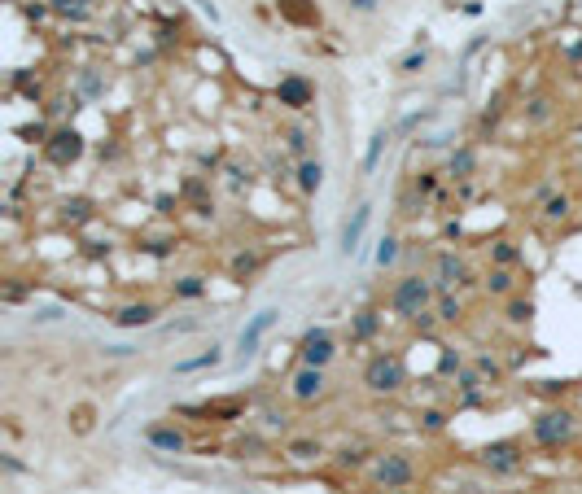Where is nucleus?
<instances>
[{"label":"nucleus","mask_w":582,"mask_h":494,"mask_svg":"<svg viewBox=\"0 0 582 494\" xmlns=\"http://www.w3.org/2000/svg\"><path fill=\"white\" fill-rule=\"evenodd\" d=\"M434 280H425V276H403V280L390 289V311L394 315H403V319H416L425 306L434 302Z\"/></svg>","instance_id":"nucleus-1"},{"label":"nucleus","mask_w":582,"mask_h":494,"mask_svg":"<svg viewBox=\"0 0 582 494\" xmlns=\"http://www.w3.org/2000/svg\"><path fill=\"white\" fill-rule=\"evenodd\" d=\"M403 377H407V372H403V359L399 355H372V359H368V368H363V385L372 394H394L399 385H403Z\"/></svg>","instance_id":"nucleus-2"},{"label":"nucleus","mask_w":582,"mask_h":494,"mask_svg":"<svg viewBox=\"0 0 582 494\" xmlns=\"http://www.w3.org/2000/svg\"><path fill=\"white\" fill-rule=\"evenodd\" d=\"M530 433H534V442H539V447L556 451V447H565V442L574 438V416H569V412H543V416L530 425Z\"/></svg>","instance_id":"nucleus-3"},{"label":"nucleus","mask_w":582,"mask_h":494,"mask_svg":"<svg viewBox=\"0 0 582 494\" xmlns=\"http://www.w3.org/2000/svg\"><path fill=\"white\" fill-rule=\"evenodd\" d=\"M372 477H377V486H385V490H403V486H412L416 468H412L407 455H381V460L372 464Z\"/></svg>","instance_id":"nucleus-4"},{"label":"nucleus","mask_w":582,"mask_h":494,"mask_svg":"<svg viewBox=\"0 0 582 494\" xmlns=\"http://www.w3.org/2000/svg\"><path fill=\"white\" fill-rule=\"evenodd\" d=\"M302 363L306 368H328L333 363V355H337V346H333V333L328 328H311L302 337Z\"/></svg>","instance_id":"nucleus-5"},{"label":"nucleus","mask_w":582,"mask_h":494,"mask_svg":"<svg viewBox=\"0 0 582 494\" xmlns=\"http://www.w3.org/2000/svg\"><path fill=\"white\" fill-rule=\"evenodd\" d=\"M311 96H315V88H311V79H302V75H284L276 83V101L284 105V110H306Z\"/></svg>","instance_id":"nucleus-6"},{"label":"nucleus","mask_w":582,"mask_h":494,"mask_svg":"<svg viewBox=\"0 0 582 494\" xmlns=\"http://www.w3.org/2000/svg\"><path fill=\"white\" fill-rule=\"evenodd\" d=\"M83 153V136L75 127H62V131H53V140H49V162L57 166H70Z\"/></svg>","instance_id":"nucleus-7"},{"label":"nucleus","mask_w":582,"mask_h":494,"mask_svg":"<svg viewBox=\"0 0 582 494\" xmlns=\"http://www.w3.org/2000/svg\"><path fill=\"white\" fill-rule=\"evenodd\" d=\"M465 276H469V267H465V258L460 254H438V262H434V284H438V293H447V289H456V284H465Z\"/></svg>","instance_id":"nucleus-8"},{"label":"nucleus","mask_w":582,"mask_h":494,"mask_svg":"<svg viewBox=\"0 0 582 494\" xmlns=\"http://www.w3.org/2000/svg\"><path fill=\"white\" fill-rule=\"evenodd\" d=\"M482 464L491 468V473H517L521 468V447L517 442H491V447L482 451Z\"/></svg>","instance_id":"nucleus-9"},{"label":"nucleus","mask_w":582,"mask_h":494,"mask_svg":"<svg viewBox=\"0 0 582 494\" xmlns=\"http://www.w3.org/2000/svg\"><path fill=\"white\" fill-rule=\"evenodd\" d=\"M289 390H293V398L298 403H315L320 394H324V368H298L293 372V381H289Z\"/></svg>","instance_id":"nucleus-10"},{"label":"nucleus","mask_w":582,"mask_h":494,"mask_svg":"<svg viewBox=\"0 0 582 494\" xmlns=\"http://www.w3.org/2000/svg\"><path fill=\"white\" fill-rule=\"evenodd\" d=\"M276 315H280V311H258V315H254V319H249L245 328H241V341H236V346H241V355H245V359L258 350V341L267 337V328L276 324Z\"/></svg>","instance_id":"nucleus-11"},{"label":"nucleus","mask_w":582,"mask_h":494,"mask_svg":"<svg viewBox=\"0 0 582 494\" xmlns=\"http://www.w3.org/2000/svg\"><path fill=\"white\" fill-rule=\"evenodd\" d=\"M368 219H372V206H359L350 214V223L342 227V254H355V249H359V240H363V227H368Z\"/></svg>","instance_id":"nucleus-12"},{"label":"nucleus","mask_w":582,"mask_h":494,"mask_svg":"<svg viewBox=\"0 0 582 494\" xmlns=\"http://www.w3.org/2000/svg\"><path fill=\"white\" fill-rule=\"evenodd\" d=\"M145 438H149V447H158V451H166V455H180V451L188 447V438H184V433H180V429H166V425L149 429Z\"/></svg>","instance_id":"nucleus-13"},{"label":"nucleus","mask_w":582,"mask_h":494,"mask_svg":"<svg viewBox=\"0 0 582 494\" xmlns=\"http://www.w3.org/2000/svg\"><path fill=\"white\" fill-rule=\"evenodd\" d=\"M153 315H158V311H153L149 302H132V306H123L114 315V324H118V328H145V324H153Z\"/></svg>","instance_id":"nucleus-14"},{"label":"nucleus","mask_w":582,"mask_h":494,"mask_svg":"<svg viewBox=\"0 0 582 494\" xmlns=\"http://www.w3.org/2000/svg\"><path fill=\"white\" fill-rule=\"evenodd\" d=\"M447 171L456 175V179H469L473 171H478V153H473V149H456V153H451V162H447Z\"/></svg>","instance_id":"nucleus-15"},{"label":"nucleus","mask_w":582,"mask_h":494,"mask_svg":"<svg viewBox=\"0 0 582 494\" xmlns=\"http://www.w3.org/2000/svg\"><path fill=\"white\" fill-rule=\"evenodd\" d=\"M513 284L517 280H513V271H508V267H495L491 276H486V293H495V297H508V293H513Z\"/></svg>","instance_id":"nucleus-16"},{"label":"nucleus","mask_w":582,"mask_h":494,"mask_svg":"<svg viewBox=\"0 0 582 494\" xmlns=\"http://www.w3.org/2000/svg\"><path fill=\"white\" fill-rule=\"evenodd\" d=\"M460 315H465V306H460V297L451 293V289H447V293H438V319H443V324H456Z\"/></svg>","instance_id":"nucleus-17"},{"label":"nucleus","mask_w":582,"mask_h":494,"mask_svg":"<svg viewBox=\"0 0 582 494\" xmlns=\"http://www.w3.org/2000/svg\"><path fill=\"white\" fill-rule=\"evenodd\" d=\"M377 328H381L377 311H359V315H355V328H350V337H355V341H368V337H372Z\"/></svg>","instance_id":"nucleus-18"},{"label":"nucleus","mask_w":582,"mask_h":494,"mask_svg":"<svg viewBox=\"0 0 582 494\" xmlns=\"http://www.w3.org/2000/svg\"><path fill=\"white\" fill-rule=\"evenodd\" d=\"M569 210H574V201H569L565 192H561V197H548V201H543V219H548V223L569 219Z\"/></svg>","instance_id":"nucleus-19"},{"label":"nucleus","mask_w":582,"mask_h":494,"mask_svg":"<svg viewBox=\"0 0 582 494\" xmlns=\"http://www.w3.org/2000/svg\"><path fill=\"white\" fill-rule=\"evenodd\" d=\"M298 184H302V192H315L320 184H324V166H320V162H302L298 166Z\"/></svg>","instance_id":"nucleus-20"},{"label":"nucleus","mask_w":582,"mask_h":494,"mask_svg":"<svg viewBox=\"0 0 582 494\" xmlns=\"http://www.w3.org/2000/svg\"><path fill=\"white\" fill-rule=\"evenodd\" d=\"M385 140H390V131H377L372 144H368V153H363V171H377V162H381V153H385Z\"/></svg>","instance_id":"nucleus-21"},{"label":"nucleus","mask_w":582,"mask_h":494,"mask_svg":"<svg viewBox=\"0 0 582 494\" xmlns=\"http://www.w3.org/2000/svg\"><path fill=\"white\" fill-rule=\"evenodd\" d=\"M219 363V350H206V355H197V359H184V363H175V372H201V368H215Z\"/></svg>","instance_id":"nucleus-22"},{"label":"nucleus","mask_w":582,"mask_h":494,"mask_svg":"<svg viewBox=\"0 0 582 494\" xmlns=\"http://www.w3.org/2000/svg\"><path fill=\"white\" fill-rule=\"evenodd\" d=\"M491 258L499 262V267H513V262H517L521 254H517V245H513V240H495V245H491Z\"/></svg>","instance_id":"nucleus-23"},{"label":"nucleus","mask_w":582,"mask_h":494,"mask_svg":"<svg viewBox=\"0 0 582 494\" xmlns=\"http://www.w3.org/2000/svg\"><path fill=\"white\" fill-rule=\"evenodd\" d=\"M289 455L293 460H320V442H311V438H298V442H289Z\"/></svg>","instance_id":"nucleus-24"},{"label":"nucleus","mask_w":582,"mask_h":494,"mask_svg":"<svg viewBox=\"0 0 582 494\" xmlns=\"http://www.w3.org/2000/svg\"><path fill=\"white\" fill-rule=\"evenodd\" d=\"M478 377L473 372H460V394H465V407H473V403H482V390H478Z\"/></svg>","instance_id":"nucleus-25"},{"label":"nucleus","mask_w":582,"mask_h":494,"mask_svg":"<svg viewBox=\"0 0 582 494\" xmlns=\"http://www.w3.org/2000/svg\"><path fill=\"white\" fill-rule=\"evenodd\" d=\"M53 9H57V14H66V18H75V22L88 18V0H53Z\"/></svg>","instance_id":"nucleus-26"},{"label":"nucleus","mask_w":582,"mask_h":494,"mask_svg":"<svg viewBox=\"0 0 582 494\" xmlns=\"http://www.w3.org/2000/svg\"><path fill=\"white\" fill-rule=\"evenodd\" d=\"M175 293L180 297H201L206 284H201V276H184V280H175Z\"/></svg>","instance_id":"nucleus-27"},{"label":"nucleus","mask_w":582,"mask_h":494,"mask_svg":"<svg viewBox=\"0 0 582 494\" xmlns=\"http://www.w3.org/2000/svg\"><path fill=\"white\" fill-rule=\"evenodd\" d=\"M79 92H83V96H101V92H105V83H101V75H97V70H83Z\"/></svg>","instance_id":"nucleus-28"},{"label":"nucleus","mask_w":582,"mask_h":494,"mask_svg":"<svg viewBox=\"0 0 582 494\" xmlns=\"http://www.w3.org/2000/svg\"><path fill=\"white\" fill-rule=\"evenodd\" d=\"M394 258H399V240H394V236H381V245H377V262H381V267H390Z\"/></svg>","instance_id":"nucleus-29"},{"label":"nucleus","mask_w":582,"mask_h":494,"mask_svg":"<svg viewBox=\"0 0 582 494\" xmlns=\"http://www.w3.org/2000/svg\"><path fill=\"white\" fill-rule=\"evenodd\" d=\"M254 267H258V254H236V258H232V271H236V276H249Z\"/></svg>","instance_id":"nucleus-30"},{"label":"nucleus","mask_w":582,"mask_h":494,"mask_svg":"<svg viewBox=\"0 0 582 494\" xmlns=\"http://www.w3.org/2000/svg\"><path fill=\"white\" fill-rule=\"evenodd\" d=\"M530 315H534V306H530V302H513V306H508V319H513V324H526Z\"/></svg>","instance_id":"nucleus-31"},{"label":"nucleus","mask_w":582,"mask_h":494,"mask_svg":"<svg viewBox=\"0 0 582 494\" xmlns=\"http://www.w3.org/2000/svg\"><path fill=\"white\" fill-rule=\"evenodd\" d=\"M478 372H482V377H491V381H499V363H495L491 355H482V359H478Z\"/></svg>","instance_id":"nucleus-32"},{"label":"nucleus","mask_w":582,"mask_h":494,"mask_svg":"<svg viewBox=\"0 0 582 494\" xmlns=\"http://www.w3.org/2000/svg\"><path fill=\"white\" fill-rule=\"evenodd\" d=\"M83 214H88V201H83V197L66 201V219H83Z\"/></svg>","instance_id":"nucleus-33"},{"label":"nucleus","mask_w":582,"mask_h":494,"mask_svg":"<svg viewBox=\"0 0 582 494\" xmlns=\"http://www.w3.org/2000/svg\"><path fill=\"white\" fill-rule=\"evenodd\" d=\"M421 66H425V53H412V57H403L399 70H403V75H412V70H421Z\"/></svg>","instance_id":"nucleus-34"},{"label":"nucleus","mask_w":582,"mask_h":494,"mask_svg":"<svg viewBox=\"0 0 582 494\" xmlns=\"http://www.w3.org/2000/svg\"><path fill=\"white\" fill-rule=\"evenodd\" d=\"M530 118H534V123L548 118V101H543V96H539V101H530Z\"/></svg>","instance_id":"nucleus-35"},{"label":"nucleus","mask_w":582,"mask_h":494,"mask_svg":"<svg viewBox=\"0 0 582 494\" xmlns=\"http://www.w3.org/2000/svg\"><path fill=\"white\" fill-rule=\"evenodd\" d=\"M284 140H289V149H293V153H302V149H306V136H302L298 127H293V131H289V136H284Z\"/></svg>","instance_id":"nucleus-36"},{"label":"nucleus","mask_w":582,"mask_h":494,"mask_svg":"<svg viewBox=\"0 0 582 494\" xmlns=\"http://www.w3.org/2000/svg\"><path fill=\"white\" fill-rule=\"evenodd\" d=\"M337 460H342V464H346V468H355V464H363V451H350V447H346V451H342V455H337Z\"/></svg>","instance_id":"nucleus-37"},{"label":"nucleus","mask_w":582,"mask_h":494,"mask_svg":"<svg viewBox=\"0 0 582 494\" xmlns=\"http://www.w3.org/2000/svg\"><path fill=\"white\" fill-rule=\"evenodd\" d=\"M35 319H44V324H49V319H62V306H44V311H35Z\"/></svg>","instance_id":"nucleus-38"},{"label":"nucleus","mask_w":582,"mask_h":494,"mask_svg":"<svg viewBox=\"0 0 582 494\" xmlns=\"http://www.w3.org/2000/svg\"><path fill=\"white\" fill-rule=\"evenodd\" d=\"M416 192H421V197H425V192H434V175H416Z\"/></svg>","instance_id":"nucleus-39"},{"label":"nucleus","mask_w":582,"mask_h":494,"mask_svg":"<svg viewBox=\"0 0 582 494\" xmlns=\"http://www.w3.org/2000/svg\"><path fill=\"white\" fill-rule=\"evenodd\" d=\"M456 368H460V355L447 350V355H443V372H456Z\"/></svg>","instance_id":"nucleus-40"},{"label":"nucleus","mask_w":582,"mask_h":494,"mask_svg":"<svg viewBox=\"0 0 582 494\" xmlns=\"http://www.w3.org/2000/svg\"><path fill=\"white\" fill-rule=\"evenodd\" d=\"M425 425H429V429H443V412H425Z\"/></svg>","instance_id":"nucleus-41"},{"label":"nucleus","mask_w":582,"mask_h":494,"mask_svg":"<svg viewBox=\"0 0 582 494\" xmlns=\"http://www.w3.org/2000/svg\"><path fill=\"white\" fill-rule=\"evenodd\" d=\"M350 5L359 9V14H372V9H377V0H350Z\"/></svg>","instance_id":"nucleus-42"},{"label":"nucleus","mask_w":582,"mask_h":494,"mask_svg":"<svg viewBox=\"0 0 582 494\" xmlns=\"http://www.w3.org/2000/svg\"><path fill=\"white\" fill-rule=\"evenodd\" d=\"M574 144H582V127H578V131H574Z\"/></svg>","instance_id":"nucleus-43"}]
</instances>
